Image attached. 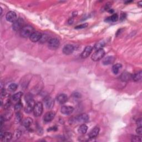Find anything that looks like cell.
<instances>
[{
    "label": "cell",
    "instance_id": "obj_1",
    "mask_svg": "<svg viewBox=\"0 0 142 142\" xmlns=\"http://www.w3.org/2000/svg\"><path fill=\"white\" fill-rule=\"evenodd\" d=\"M35 32L34 28L31 26H24L21 30L20 31V35L22 37L28 38L30 37L33 33Z\"/></svg>",
    "mask_w": 142,
    "mask_h": 142
},
{
    "label": "cell",
    "instance_id": "obj_2",
    "mask_svg": "<svg viewBox=\"0 0 142 142\" xmlns=\"http://www.w3.org/2000/svg\"><path fill=\"white\" fill-rule=\"evenodd\" d=\"M24 25H25V22L24 21V19L21 18H18L16 19L14 23H13V25H12L13 29L15 31H21L25 26Z\"/></svg>",
    "mask_w": 142,
    "mask_h": 142
},
{
    "label": "cell",
    "instance_id": "obj_3",
    "mask_svg": "<svg viewBox=\"0 0 142 142\" xmlns=\"http://www.w3.org/2000/svg\"><path fill=\"white\" fill-rule=\"evenodd\" d=\"M43 111V106L41 102H38L36 103L34 107V114L36 117H39L42 114Z\"/></svg>",
    "mask_w": 142,
    "mask_h": 142
},
{
    "label": "cell",
    "instance_id": "obj_4",
    "mask_svg": "<svg viewBox=\"0 0 142 142\" xmlns=\"http://www.w3.org/2000/svg\"><path fill=\"white\" fill-rule=\"evenodd\" d=\"M105 51L103 49H98L95 51L92 56V59L94 61H98L104 57Z\"/></svg>",
    "mask_w": 142,
    "mask_h": 142
},
{
    "label": "cell",
    "instance_id": "obj_5",
    "mask_svg": "<svg viewBox=\"0 0 142 142\" xmlns=\"http://www.w3.org/2000/svg\"><path fill=\"white\" fill-rule=\"evenodd\" d=\"M59 45H60V42L59 39L56 38H51L48 41V47L51 49H56L58 48Z\"/></svg>",
    "mask_w": 142,
    "mask_h": 142
},
{
    "label": "cell",
    "instance_id": "obj_6",
    "mask_svg": "<svg viewBox=\"0 0 142 142\" xmlns=\"http://www.w3.org/2000/svg\"><path fill=\"white\" fill-rule=\"evenodd\" d=\"M1 140L2 141H8L12 138V134L9 132H2L1 131Z\"/></svg>",
    "mask_w": 142,
    "mask_h": 142
},
{
    "label": "cell",
    "instance_id": "obj_7",
    "mask_svg": "<svg viewBox=\"0 0 142 142\" xmlns=\"http://www.w3.org/2000/svg\"><path fill=\"white\" fill-rule=\"evenodd\" d=\"M6 18L7 21L14 23L17 19V15L14 11H9L6 15Z\"/></svg>",
    "mask_w": 142,
    "mask_h": 142
},
{
    "label": "cell",
    "instance_id": "obj_8",
    "mask_svg": "<svg viewBox=\"0 0 142 142\" xmlns=\"http://www.w3.org/2000/svg\"><path fill=\"white\" fill-rule=\"evenodd\" d=\"M74 50V47L73 46L71 45H65L63 48V52L64 54L69 55L71 54Z\"/></svg>",
    "mask_w": 142,
    "mask_h": 142
},
{
    "label": "cell",
    "instance_id": "obj_9",
    "mask_svg": "<svg viewBox=\"0 0 142 142\" xmlns=\"http://www.w3.org/2000/svg\"><path fill=\"white\" fill-rule=\"evenodd\" d=\"M61 113L65 115H69L73 113L74 111L73 107L71 106H67V105H64L61 108Z\"/></svg>",
    "mask_w": 142,
    "mask_h": 142
},
{
    "label": "cell",
    "instance_id": "obj_10",
    "mask_svg": "<svg viewBox=\"0 0 142 142\" xmlns=\"http://www.w3.org/2000/svg\"><path fill=\"white\" fill-rule=\"evenodd\" d=\"M41 37H42V34L40 32L38 31H36V32L35 31L29 38H30V39L32 42H37L39 41H40Z\"/></svg>",
    "mask_w": 142,
    "mask_h": 142
},
{
    "label": "cell",
    "instance_id": "obj_11",
    "mask_svg": "<svg viewBox=\"0 0 142 142\" xmlns=\"http://www.w3.org/2000/svg\"><path fill=\"white\" fill-rule=\"evenodd\" d=\"M89 116L87 114H82L75 118V120L80 123H86L89 121Z\"/></svg>",
    "mask_w": 142,
    "mask_h": 142
},
{
    "label": "cell",
    "instance_id": "obj_12",
    "mask_svg": "<svg viewBox=\"0 0 142 142\" xmlns=\"http://www.w3.org/2000/svg\"><path fill=\"white\" fill-rule=\"evenodd\" d=\"M92 51H93V47H92V46H87V47H86L84 48L83 52L82 53V54H81L82 57L83 58H87L88 56L90 55Z\"/></svg>",
    "mask_w": 142,
    "mask_h": 142
},
{
    "label": "cell",
    "instance_id": "obj_13",
    "mask_svg": "<svg viewBox=\"0 0 142 142\" xmlns=\"http://www.w3.org/2000/svg\"><path fill=\"white\" fill-rule=\"evenodd\" d=\"M100 129L99 128V127H95L93 128L91 131L90 132V133L88 134V136L91 139H93L94 138L96 137L99 134V132H100Z\"/></svg>",
    "mask_w": 142,
    "mask_h": 142
},
{
    "label": "cell",
    "instance_id": "obj_14",
    "mask_svg": "<svg viewBox=\"0 0 142 142\" xmlns=\"http://www.w3.org/2000/svg\"><path fill=\"white\" fill-rule=\"evenodd\" d=\"M46 106L47 107V108L51 109L52 108L54 105V100L53 99L50 97H46L44 100Z\"/></svg>",
    "mask_w": 142,
    "mask_h": 142
},
{
    "label": "cell",
    "instance_id": "obj_15",
    "mask_svg": "<svg viewBox=\"0 0 142 142\" xmlns=\"http://www.w3.org/2000/svg\"><path fill=\"white\" fill-rule=\"evenodd\" d=\"M55 117V113L53 112H48L44 117V121L46 122H49L53 119Z\"/></svg>",
    "mask_w": 142,
    "mask_h": 142
},
{
    "label": "cell",
    "instance_id": "obj_16",
    "mask_svg": "<svg viewBox=\"0 0 142 142\" xmlns=\"http://www.w3.org/2000/svg\"><path fill=\"white\" fill-rule=\"evenodd\" d=\"M57 100L60 104H64L68 101V96L65 94H60L57 96Z\"/></svg>",
    "mask_w": 142,
    "mask_h": 142
},
{
    "label": "cell",
    "instance_id": "obj_17",
    "mask_svg": "<svg viewBox=\"0 0 142 142\" xmlns=\"http://www.w3.org/2000/svg\"><path fill=\"white\" fill-rule=\"evenodd\" d=\"M115 58L113 56H107L105 57L103 61V64L104 65H109L111 64L114 62Z\"/></svg>",
    "mask_w": 142,
    "mask_h": 142
},
{
    "label": "cell",
    "instance_id": "obj_18",
    "mask_svg": "<svg viewBox=\"0 0 142 142\" xmlns=\"http://www.w3.org/2000/svg\"><path fill=\"white\" fill-rule=\"evenodd\" d=\"M121 80L123 81H128L132 79V75L128 72H124L122 73L121 76Z\"/></svg>",
    "mask_w": 142,
    "mask_h": 142
},
{
    "label": "cell",
    "instance_id": "obj_19",
    "mask_svg": "<svg viewBox=\"0 0 142 142\" xmlns=\"http://www.w3.org/2000/svg\"><path fill=\"white\" fill-rule=\"evenodd\" d=\"M32 123H33L32 119L29 117L26 118L25 119H24L22 121V124L26 128H29L31 126Z\"/></svg>",
    "mask_w": 142,
    "mask_h": 142
},
{
    "label": "cell",
    "instance_id": "obj_20",
    "mask_svg": "<svg viewBox=\"0 0 142 142\" xmlns=\"http://www.w3.org/2000/svg\"><path fill=\"white\" fill-rule=\"evenodd\" d=\"M142 77V73L141 71H140L138 72H137L133 75H132V80L135 82H139L141 80Z\"/></svg>",
    "mask_w": 142,
    "mask_h": 142
},
{
    "label": "cell",
    "instance_id": "obj_21",
    "mask_svg": "<svg viewBox=\"0 0 142 142\" xmlns=\"http://www.w3.org/2000/svg\"><path fill=\"white\" fill-rule=\"evenodd\" d=\"M87 130H88V127L85 124H82L81 126L79 127L78 132L79 133H80L81 134H84L87 133Z\"/></svg>",
    "mask_w": 142,
    "mask_h": 142
},
{
    "label": "cell",
    "instance_id": "obj_22",
    "mask_svg": "<svg viewBox=\"0 0 142 142\" xmlns=\"http://www.w3.org/2000/svg\"><path fill=\"white\" fill-rule=\"evenodd\" d=\"M122 65L121 64L117 63L114 64L113 67H112V72H113L114 74H117L119 73V69L122 68Z\"/></svg>",
    "mask_w": 142,
    "mask_h": 142
},
{
    "label": "cell",
    "instance_id": "obj_23",
    "mask_svg": "<svg viewBox=\"0 0 142 142\" xmlns=\"http://www.w3.org/2000/svg\"><path fill=\"white\" fill-rule=\"evenodd\" d=\"M22 95H23L22 92H17V93H16L15 94L13 95V96H12L13 100L15 102H19V100H21Z\"/></svg>",
    "mask_w": 142,
    "mask_h": 142
},
{
    "label": "cell",
    "instance_id": "obj_24",
    "mask_svg": "<svg viewBox=\"0 0 142 142\" xmlns=\"http://www.w3.org/2000/svg\"><path fill=\"white\" fill-rule=\"evenodd\" d=\"M34 102H33V103H27V106L25 108V111L26 112V113H31L32 112V111L34 110Z\"/></svg>",
    "mask_w": 142,
    "mask_h": 142
},
{
    "label": "cell",
    "instance_id": "obj_25",
    "mask_svg": "<svg viewBox=\"0 0 142 142\" xmlns=\"http://www.w3.org/2000/svg\"><path fill=\"white\" fill-rule=\"evenodd\" d=\"M118 15L115 14L112 15L111 16H110V17H108L106 19H105V21H106L107 22H114L117 21L118 20Z\"/></svg>",
    "mask_w": 142,
    "mask_h": 142
},
{
    "label": "cell",
    "instance_id": "obj_26",
    "mask_svg": "<svg viewBox=\"0 0 142 142\" xmlns=\"http://www.w3.org/2000/svg\"><path fill=\"white\" fill-rule=\"evenodd\" d=\"M104 46H105L104 42L103 41H100L95 45L94 48L97 51V50H98V49H102V48H103Z\"/></svg>",
    "mask_w": 142,
    "mask_h": 142
},
{
    "label": "cell",
    "instance_id": "obj_27",
    "mask_svg": "<svg viewBox=\"0 0 142 142\" xmlns=\"http://www.w3.org/2000/svg\"><path fill=\"white\" fill-rule=\"evenodd\" d=\"M23 104L20 101L18 102V103L15 105V111L17 112H19V111H20L21 109L22 108Z\"/></svg>",
    "mask_w": 142,
    "mask_h": 142
},
{
    "label": "cell",
    "instance_id": "obj_28",
    "mask_svg": "<svg viewBox=\"0 0 142 142\" xmlns=\"http://www.w3.org/2000/svg\"><path fill=\"white\" fill-rule=\"evenodd\" d=\"M12 115V112L11 111H8L5 114L4 117H3L4 119L6 121H8L11 119Z\"/></svg>",
    "mask_w": 142,
    "mask_h": 142
},
{
    "label": "cell",
    "instance_id": "obj_29",
    "mask_svg": "<svg viewBox=\"0 0 142 142\" xmlns=\"http://www.w3.org/2000/svg\"><path fill=\"white\" fill-rule=\"evenodd\" d=\"M18 85L16 83H11L10 85L8 86V89L9 91H11L12 92L15 91L17 89Z\"/></svg>",
    "mask_w": 142,
    "mask_h": 142
},
{
    "label": "cell",
    "instance_id": "obj_30",
    "mask_svg": "<svg viewBox=\"0 0 142 142\" xmlns=\"http://www.w3.org/2000/svg\"><path fill=\"white\" fill-rule=\"evenodd\" d=\"M88 24L87 23H85V24H81L80 25H78L76 27H75V29H82V28H84L85 27H87L88 26Z\"/></svg>",
    "mask_w": 142,
    "mask_h": 142
},
{
    "label": "cell",
    "instance_id": "obj_31",
    "mask_svg": "<svg viewBox=\"0 0 142 142\" xmlns=\"http://www.w3.org/2000/svg\"><path fill=\"white\" fill-rule=\"evenodd\" d=\"M132 141L134 142H138V141H141V138L139 136H134L133 138H132Z\"/></svg>",
    "mask_w": 142,
    "mask_h": 142
},
{
    "label": "cell",
    "instance_id": "obj_32",
    "mask_svg": "<svg viewBox=\"0 0 142 142\" xmlns=\"http://www.w3.org/2000/svg\"><path fill=\"white\" fill-rule=\"evenodd\" d=\"M16 119L18 121V122H19L22 121V116L21 114L19 113V112H17V114H16Z\"/></svg>",
    "mask_w": 142,
    "mask_h": 142
},
{
    "label": "cell",
    "instance_id": "obj_33",
    "mask_svg": "<svg viewBox=\"0 0 142 142\" xmlns=\"http://www.w3.org/2000/svg\"><path fill=\"white\" fill-rule=\"evenodd\" d=\"M48 39V37L47 35H42V37L40 39V41L42 43L46 42Z\"/></svg>",
    "mask_w": 142,
    "mask_h": 142
},
{
    "label": "cell",
    "instance_id": "obj_34",
    "mask_svg": "<svg viewBox=\"0 0 142 142\" xmlns=\"http://www.w3.org/2000/svg\"><path fill=\"white\" fill-rule=\"evenodd\" d=\"M136 132L138 134L141 135L142 134V127H138L137 128Z\"/></svg>",
    "mask_w": 142,
    "mask_h": 142
},
{
    "label": "cell",
    "instance_id": "obj_35",
    "mask_svg": "<svg viewBox=\"0 0 142 142\" xmlns=\"http://www.w3.org/2000/svg\"><path fill=\"white\" fill-rule=\"evenodd\" d=\"M141 119L139 118L137 121V124L138 127H141Z\"/></svg>",
    "mask_w": 142,
    "mask_h": 142
},
{
    "label": "cell",
    "instance_id": "obj_36",
    "mask_svg": "<svg viewBox=\"0 0 142 142\" xmlns=\"http://www.w3.org/2000/svg\"><path fill=\"white\" fill-rule=\"evenodd\" d=\"M73 97H74V98H81V94H80V93H77V92H76V93H74L73 94Z\"/></svg>",
    "mask_w": 142,
    "mask_h": 142
},
{
    "label": "cell",
    "instance_id": "obj_37",
    "mask_svg": "<svg viewBox=\"0 0 142 142\" xmlns=\"http://www.w3.org/2000/svg\"><path fill=\"white\" fill-rule=\"evenodd\" d=\"M126 17V14H125V13H122V15H121V20H123V19H124Z\"/></svg>",
    "mask_w": 142,
    "mask_h": 142
},
{
    "label": "cell",
    "instance_id": "obj_38",
    "mask_svg": "<svg viewBox=\"0 0 142 142\" xmlns=\"http://www.w3.org/2000/svg\"><path fill=\"white\" fill-rule=\"evenodd\" d=\"M73 18H70L68 21V24H73Z\"/></svg>",
    "mask_w": 142,
    "mask_h": 142
},
{
    "label": "cell",
    "instance_id": "obj_39",
    "mask_svg": "<svg viewBox=\"0 0 142 142\" xmlns=\"http://www.w3.org/2000/svg\"><path fill=\"white\" fill-rule=\"evenodd\" d=\"M138 6L139 7H141V6H142V2H141V1L139 2L138 3Z\"/></svg>",
    "mask_w": 142,
    "mask_h": 142
}]
</instances>
